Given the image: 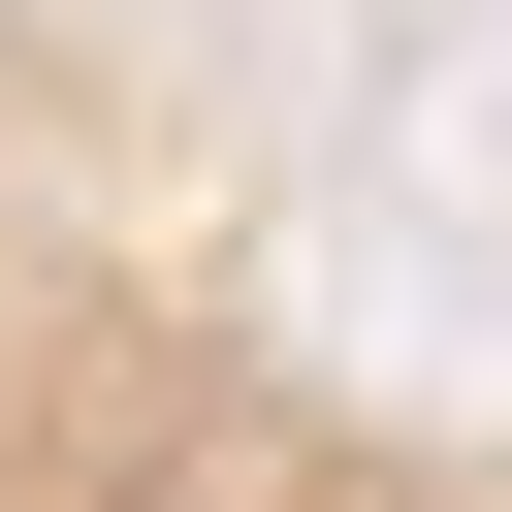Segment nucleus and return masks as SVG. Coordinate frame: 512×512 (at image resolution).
Here are the masks:
<instances>
[{
  "instance_id": "nucleus-1",
  "label": "nucleus",
  "mask_w": 512,
  "mask_h": 512,
  "mask_svg": "<svg viewBox=\"0 0 512 512\" xmlns=\"http://www.w3.org/2000/svg\"><path fill=\"white\" fill-rule=\"evenodd\" d=\"M0 512H512V352H416L160 0H0Z\"/></svg>"
}]
</instances>
